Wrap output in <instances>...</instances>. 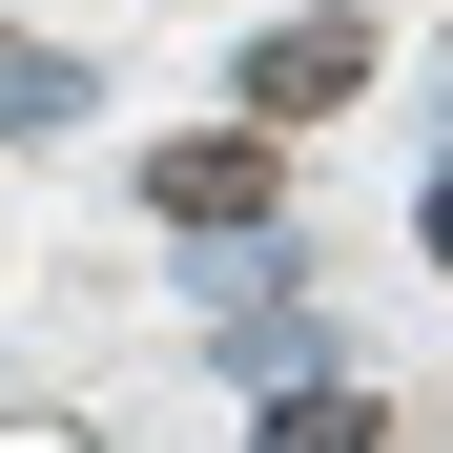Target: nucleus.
<instances>
[{"instance_id": "nucleus-1", "label": "nucleus", "mask_w": 453, "mask_h": 453, "mask_svg": "<svg viewBox=\"0 0 453 453\" xmlns=\"http://www.w3.org/2000/svg\"><path fill=\"white\" fill-rule=\"evenodd\" d=\"M268 206H288V144H268V124L144 144V226H186V248H268Z\"/></svg>"}, {"instance_id": "nucleus-2", "label": "nucleus", "mask_w": 453, "mask_h": 453, "mask_svg": "<svg viewBox=\"0 0 453 453\" xmlns=\"http://www.w3.org/2000/svg\"><path fill=\"white\" fill-rule=\"evenodd\" d=\"M350 83H371V21H350V0H310V21H268V42H248V124H268V144H288V124H330Z\"/></svg>"}, {"instance_id": "nucleus-3", "label": "nucleus", "mask_w": 453, "mask_h": 453, "mask_svg": "<svg viewBox=\"0 0 453 453\" xmlns=\"http://www.w3.org/2000/svg\"><path fill=\"white\" fill-rule=\"evenodd\" d=\"M248 453H392V412H371L350 371H268V412H248Z\"/></svg>"}, {"instance_id": "nucleus-4", "label": "nucleus", "mask_w": 453, "mask_h": 453, "mask_svg": "<svg viewBox=\"0 0 453 453\" xmlns=\"http://www.w3.org/2000/svg\"><path fill=\"white\" fill-rule=\"evenodd\" d=\"M83 104H104V83H83V62H62V42H0V144H62Z\"/></svg>"}, {"instance_id": "nucleus-5", "label": "nucleus", "mask_w": 453, "mask_h": 453, "mask_svg": "<svg viewBox=\"0 0 453 453\" xmlns=\"http://www.w3.org/2000/svg\"><path fill=\"white\" fill-rule=\"evenodd\" d=\"M412 248H433V268H453V165H433V186H412Z\"/></svg>"}]
</instances>
